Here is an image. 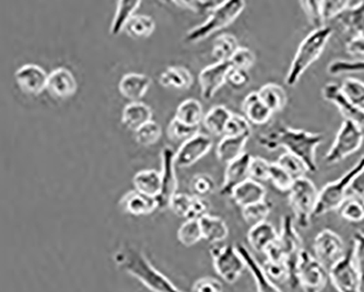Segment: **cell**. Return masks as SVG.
I'll use <instances>...</instances> for the list:
<instances>
[{
	"mask_svg": "<svg viewBox=\"0 0 364 292\" xmlns=\"http://www.w3.org/2000/svg\"><path fill=\"white\" fill-rule=\"evenodd\" d=\"M363 168L364 155L347 173L343 174L338 180L326 184L322 190H319L314 217H321L327 212L338 210L339 207L349 198L351 184Z\"/></svg>",
	"mask_w": 364,
	"mask_h": 292,
	"instance_id": "obj_5",
	"label": "cell"
},
{
	"mask_svg": "<svg viewBox=\"0 0 364 292\" xmlns=\"http://www.w3.org/2000/svg\"><path fill=\"white\" fill-rule=\"evenodd\" d=\"M242 111L245 119L255 125H265L274 114L260 99L257 91L246 95L242 102Z\"/></svg>",
	"mask_w": 364,
	"mask_h": 292,
	"instance_id": "obj_24",
	"label": "cell"
},
{
	"mask_svg": "<svg viewBox=\"0 0 364 292\" xmlns=\"http://www.w3.org/2000/svg\"><path fill=\"white\" fill-rule=\"evenodd\" d=\"M341 91L348 100L353 105L364 111V82L357 78H349L343 80L341 86Z\"/></svg>",
	"mask_w": 364,
	"mask_h": 292,
	"instance_id": "obj_40",
	"label": "cell"
},
{
	"mask_svg": "<svg viewBox=\"0 0 364 292\" xmlns=\"http://www.w3.org/2000/svg\"><path fill=\"white\" fill-rule=\"evenodd\" d=\"M252 156L245 152L241 157L227 164L225 171V180L221 188V195L231 196L237 186L250 180V164Z\"/></svg>",
	"mask_w": 364,
	"mask_h": 292,
	"instance_id": "obj_18",
	"label": "cell"
},
{
	"mask_svg": "<svg viewBox=\"0 0 364 292\" xmlns=\"http://www.w3.org/2000/svg\"><path fill=\"white\" fill-rule=\"evenodd\" d=\"M329 279L338 292H362V278L353 259V247L328 271Z\"/></svg>",
	"mask_w": 364,
	"mask_h": 292,
	"instance_id": "obj_11",
	"label": "cell"
},
{
	"mask_svg": "<svg viewBox=\"0 0 364 292\" xmlns=\"http://www.w3.org/2000/svg\"><path fill=\"white\" fill-rule=\"evenodd\" d=\"M296 276V287L304 292H322L329 278L328 271L306 249L301 253Z\"/></svg>",
	"mask_w": 364,
	"mask_h": 292,
	"instance_id": "obj_10",
	"label": "cell"
},
{
	"mask_svg": "<svg viewBox=\"0 0 364 292\" xmlns=\"http://www.w3.org/2000/svg\"><path fill=\"white\" fill-rule=\"evenodd\" d=\"M213 139L206 134H197L189 138L178 148L176 153V164L178 168H189L203 159L210 151Z\"/></svg>",
	"mask_w": 364,
	"mask_h": 292,
	"instance_id": "obj_14",
	"label": "cell"
},
{
	"mask_svg": "<svg viewBox=\"0 0 364 292\" xmlns=\"http://www.w3.org/2000/svg\"><path fill=\"white\" fill-rule=\"evenodd\" d=\"M209 210H210V205L206 198L193 196L192 205H191V210H189L187 220H199L203 216L208 215Z\"/></svg>",
	"mask_w": 364,
	"mask_h": 292,
	"instance_id": "obj_58",
	"label": "cell"
},
{
	"mask_svg": "<svg viewBox=\"0 0 364 292\" xmlns=\"http://www.w3.org/2000/svg\"><path fill=\"white\" fill-rule=\"evenodd\" d=\"M210 252L213 269L219 277L230 285L237 283L246 269L245 261L237 252V247L231 244L221 247L215 245Z\"/></svg>",
	"mask_w": 364,
	"mask_h": 292,
	"instance_id": "obj_9",
	"label": "cell"
},
{
	"mask_svg": "<svg viewBox=\"0 0 364 292\" xmlns=\"http://www.w3.org/2000/svg\"><path fill=\"white\" fill-rule=\"evenodd\" d=\"M156 30V22L150 16L135 15L128 22L124 32L134 38H149Z\"/></svg>",
	"mask_w": 364,
	"mask_h": 292,
	"instance_id": "obj_37",
	"label": "cell"
},
{
	"mask_svg": "<svg viewBox=\"0 0 364 292\" xmlns=\"http://www.w3.org/2000/svg\"><path fill=\"white\" fill-rule=\"evenodd\" d=\"M301 7L308 17L310 23L315 29H319L326 26L323 20L322 9H321V1H301Z\"/></svg>",
	"mask_w": 364,
	"mask_h": 292,
	"instance_id": "obj_52",
	"label": "cell"
},
{
	"mask_svg": "<svg viewBox=\"0 0 364 292\" xmlns=\"http://www.w3.org/2000/svg\"><path fill=\"white\" fill-rule=\"evenodd\" d=\"M263 267L268 277L274 283H284V281L290 279V274H289L286 263H274V261H265Z\"/></svg>",
	"mask_w": 364,
	"mask_h": 292,
	"instance_id": "obj_54",
	"label": "cell"
},
{
	"mask_svg": "<svg viewBox=\"0 0 364 292\" xmlns=\"http://www.w3.org/2000/svg\"><path fill=\"white\" fill-rule=\"evenodd\" d=\"M279 237L276 228L268 221L251 227L247 233L250 247L258 253H265L266 249L276 242Z\"/></svg>",
	"mask_w": 364,
	"mask_h": 292,
	"instance_id": "obj_26",
	"label": "cell"
},
{
	"mask_svg": "<svg viewBox=\"0 0 364 292\" xmlns=\"http://www.w3.org/2000/svg\"><path fill=\"white\" fill-rule=\"evenodd\" d=\"M349 198H364V168L360 173L355 176L349 190Z\"/></svg>",
	"mask_w": 364,
	"mask_h": 292,
	"instance_id": "obj_61",
	"label": "cell"
},
{
	"mask_svg": "<svg viewBox=\"0 0 364 292\" xmlns=\"http://www.w3.org/2000/svg\"><path fill=\"white\" fill-rule=\"evenodd\" d=\"M272 208V202L264 200V202L242 208V217H243L246 224L252 227L256 226V225L262 224L264 221H267Z\"/></svg>",
	"mask_w": 364,
	"mask_h": 292,
	"instance_id": "obj_38",
	"label": "cell"
},
{
	"mask_svg": "<svg viewBox=\"0 0 364 292\" xmlns=\"http://www.w3.org/2000/svg\"><path fill=\"white\" fill-rule=\"evenodd\" d=\"M176 152L168 146H166L161 152L162 190L160 196L156 198L160 210L168 208L173 196L178 193V180L176 171Z\"/></svg>",
	"mask_w": 364,
	"mask_h": 292,
	"instance_id": "obj_13",
	"label": "cell"
},
{
	"mask_svg": "<svg viewBox=\"0 0 364 292\" xmlns=\"http://www.w3.org/2000/svg\"><path fill=\"white\" fill-rule=\"evenodd\" d=\"M364 141L363 129L351 121H343L331 149L324 157L326 164H336L361 148Z\"/></svg>",
	"mask_w": 364,
	"mask_h": 292,
	"instance_id": "obj_7",
	"label": "cell"
},
{
	"mask_svg": "<svg viewBox=\"0 0 364 292\" xmlns=\"http://www.w3.org/2000/svg\"><path fill=\"white\" fill-rule=\"evenodd\" d=\"M256 56L253 50L247 48L240 46L235 54L232 56L230 64L232 68L244 69L250 70L255 64Z\"/></svg>",
	"mask_w": 364,
	"mask_h": 292,
	"instance_id": "obj_50",
	"label": "cell"
},
{
	"mask_svg": "<svg viewBox=\"0 0 364 292\" xmlns=\"http://www.w3.org/2000/svg\"><path fill=\"white\" fill-rule=\"evenodd\" d=\"M251 123L243 115L233 113L231 119L228 121L225 136H249L251 137Z\"/></svg>",
	"mask_w": 364,
	"mask_h": 292,
	"instance_id": "obj_48",
	"label": "cell"
},
{
	"mask_svg": "<svg viewBox=\"0 0 364 292\" xmlns=\"http://www.w3.org/2000/svg\"><path fill=\"white\" fill-rule=\"evenodd\" d=\"M250 81H251V76H250L249 70L231 68L228 74L227 82L235 88H244L249 85Z\"/></svg>",
	"mask_w": 364,
	"mask_h": 292,
	"instance_id": "obj_59",
	"label": "cell"
},
{
	"mask_svg": "<svg viewBox=\"0 0 364 292\" xmlns=\"http://www.w3.org/2000/svg\"><path fill=\"white\" fill-rule=\"evenodd\" d=\"M235 247H237V252L245 261L246 269H249L250 273L253 276L257 292H282L278 286L268 277L264 267L258 263L257 259L253 256L245 245L239 243Z\"/></svg>",
	"mask_w": 364,
	"mask_h": 292,
	"instance_id": "obj_20",
	"label": "cell"
},
{
	"mask_svg": "<svg viewBox=\"0 0 364 292\" xmlns=\"http://www.w3.org/2000/svg\"><path fill=\"white\" fill-rule=\"evenodd\" d=\"M119 207L125 214L133 216H146L158 210L159 202L156 198H150L137 190H129L119 200Z\"/></svg>",
	"mask_w": 364,
	"mask_h": 292,
	"instance_id": "obj_21",
	"label": "cell"
},
{
	"mask_svg": "<svg viewBox=\"0 0 364 292\" xmlns=\"http://www.w3.org/2000/svg\"><path fill=\"white\" fill-rule=\"evenodd\" d=\"M249 139V136H223L217 146L218 159L228 164L241 157Z\"/></svg>",
	"mask_w": 364,
	"mask_h": 292,
	"instance_id": "obj_28",
	"label": "cell"
},
{
	"mask_svg": "<svg viewBox=\"0 0 364 292\" xmlns=\"http://www.w3.org/2000/svg\"><path fill=\"white\" fill-rule=\"evenodd\" d=\"M270 166L272 162L262 157H252L250 164V178L251 180L263 183L269 180Z\"/></svg>",
	"mask_w": 364,
	"mask_h": 292,
	"instance_id": "obj_49",
	"label": "cell"
},
{
	"mask_svg": "<svg viewBox=\"0 0 364 292\" xmlns=\"http://www.w3.org/2000/svg\"><path fill=\"white\" fill-rule=\"evenodd\" d=\"M78 85L74 74L65 68L58 67L48 74V88L50 95L56 99H68L76 93Z\"/></svg>",
	"mask_w": 364,
	"mask_h": 292,
	"instance_id": "obj_19",
	"label": "cell"
},
{
	"mask_svg": "<svg viewBox=\"0 0 364 292\" xmlns=\"http://www.w3.org/2000/svg\"><path fill=\"white\" fill-rule=\"evenodd\" d=\"M193 195L184 194V193H176L168 204V208L172 210L176 216L187 219L191 205H192Z\"/></svg>",
	"mask_w": 364,
	"mask_h": 292,
	"instance_id": "obj_51",
	"label": "cell"
},
{
	"mask_svg": "<svg viewBox=\"0 0 364 292\" xmlns=\"http://www.w3.org/2000/svg\"><path fill=\"white\" fill-rule=\"evenodd\" d=\"M351 3L349 1H341V0H331V1H321L323 20L325 24L327 21L336 19L341 12L345 11Z\"/></svg>",
	"mask_w": 364,
	"mask_h": 292,
	"instance_id": "obj_53",
	"label": "cell"
},
{
	"mask_svg": "<svg viewBox=\"0 0 364 292\" xmlns=\"http://www.w3.org/2000/svg\"><path fill=\"white\" fill-rule=\"evenodd\" d=\"M245 6L246 3L243 0L223 1L211 12L206 21L187 32L185 42L189 44L199 43L205 38H209L211 34L225 29L237 19L245 9Z\"/></svg>",
	"mask_w": 364,
	"mask_h": 292,
	"instance_id": "obj_4",
	"label": "cell"
},
{
	"mask_svg": "<svg viewBox=\"0 0 364 292\" xmlns=\"http://www.w3.org/2000/svg\"><path fill=\"white\" fill-rule=\"evenodd\" d=\"M174 117L189 126H199L205 117L203 105L196 99H187L178 105Z\"/></svg>",
	"mask_w": 364,
	"mask_h": 292,
	"instance_id": "obj_36",
	"label": "cell"
},
{
	"mask_svg": "<svg viewBox=\"0 0 364 292\" xmlns=\"http://www.w3.org/2000/svg\"><path fill=\"white\" fill-rule=\"evenodd\" d=\"M203 240L208 241L211 244L223 242L229 235V228L220 217L206 215L199 219Z\"/></svg>",
	"mask_w": 364,
	"mask_h": 292,
	"instance_id": "obj_30",
	"label": "cell"
},
{
	"mask_svg": "<svg viewBox=\"0 0 364 292\" xmlns=\"http://www.w3.org/2000/svg\"><path fill=\"white\" fill-rule=\"evenodd\" d=\"M266 196L267 190L265 186L251 178L237 186L231 195L232 200L241 208L264 202L266 200Z\"/></svg>",
	"mask_w": 364,
	"mask_h": 292,
	"instance_id": "obj_23",
	"label": "cell"
},
{
	"mask_svg": "<svg viewBox=\"0 0 364 292\" xmlns=\"http://www.w3.org/2000/svg\"><path fill=\"white\" fill-rule=\"evenodd\" d=\"M159 82L166 88L187 90L194 82L193 75L183 66H170L160 75Z\"/></svg>",
	"mask_w": 364,
	"mask_h": 292,
	"instance_id": "obj_31",
	"label": "cell"
},
{
	"mask_svg": "<svg viewBox=\"0 0 364 292\" xmlns=\"http://www.w3.org/2000/svg\"><path fill=\"white\" fill-rule=\"evenodd\" d=\"M197 134H199V126H189L176 119V117L168 124V136L171 141L184 143Z\"/></svg>",
	"mask_w": 364,
	"mask_h": 292,
	"instance_id": "obj_45",
	"label": "cell"
},
{
	"mask_svg": "<svg viewBox=\"0 0 364 292\" xmlns=\"http://www.w3.org/2000/svg\"><path fill=\"white\" fill-rule=\"evenodd\" d=\"M257 92L260 99L272 113L282 112L286 107L288 97H287L286 90L279 85L267 83L264 85Z\"/></svg>",
	"mask_w": 364,
	"mask_h": 292,
	"instance_id": "obj_34",
	"label": "cell"
},
{
	"mask_svg": "<svg viewBox=\"0 0 364 292\" xmlns=\"http://www.w3.org/2000/svg\"><path fill=\"white\" fill-rule=\"evenodd\" d=\"M192 292H223V285L217 278L206 276L195 281Z\"/></svg>",
	"mask_w": 364,
	"mask_h": 292,
	"instance_id": "obj_56",
	"label": "cell"
},
{
	"mask_svg": "<svg viewBox=\"0 0 364 292\" xmlns=\"http://www.w3.org/2000/svg\"><path fill=\"white\" fill-rule=\"evenodd\" d=\"M116 266L133 276L151 292H184L152 265L142 251L125 244L114 254Z\"/></svg>",
	"mask_w": 364,
	"mask_h": 292,
	"instance_id": "obj_2",
	"label": "cell"
},
{
	"mask_svg": "<svg viewBox=\"0 0 364 292\" xmlns=\"http://www.w3.org/2000/svg\"><path fill=\"white\" fill-rule=\"evenodd\" d=\"M339 216L343 220L359 224L364 220V204L357 198H348L339 207Z\"/></svg>",
	"mask_w": 364,
	"mask_h": 292,
	"instance_id": "obj_41",
	"label": "cell"
},
{
	"mask_svg": "<svg viewBox=\"0 0 364 292\" xmlns=\"http://www.w3.org/2000/svg\"><path fill=\"white\" fill-rule=\"evenodd\" d=\"M151 78L147 75L129 72L124 75L119 83V90L125 99L139 102L151 86Z\"/></svg>",
	"mask_w": 364,
	"mask_h": 292,
	"instance_id": "obj_22",
	"label": "cell"
},
{
	"mask_svg": "<svg viewBox=\"0 0 364 292\" xmlns=\"http://www.w3.org/2000/svg\"><path fill=\"white\" fill-rule=\"evenodd\" d=\"M353 259L364 283V233L357 231L353 234Z\"/></svg>",
	"mask_w": 364,
	"mask_h": 292,
	"instance_id": "obj_55",
	"label": "cell"
},
{
	"mask_svg": "<svg viewBox=\"0 0 364 292\" xmlns=\"http://www.w3.org/2000/svg\"><path fill=\"white\" fill-rule=\"evenodd\" d=\"M189 190L193 196L206 198L215 190V182L209 174H196L191 180Z\"/></svg>",
	"mask_w": 364,
	"mask_h": 292,
	"instance_id": "obj_44",
	"label": "cell"
},
{
	"mask_svg": "<svg viewBox=\"0 0 364 292\" xmlns=\"http://www.w3.org/2000/svg\"><path fill=\"white\" fill-rule=\"evenodd\" d=\"M232 115L233 113L225 105H215L203 117V127L213 135L225 136V127Z\"/></svg>",
	"mask_w": 364,
	"mask_h": 292,
	"instance_id": "obj_33",
	"label": "cell"
},
{
	"mask_svg": "<svg viewBox=\"0 0 364 292\" xmlns=\"http://www.w3.org/2000/svg\"><path fill=\"white\" fill-rule=\"evenodd\" d=\"M162 129L156 121H148L135 131V139L139 145L152 146L161 138Z\"/></svg>",
	"mask_w": 364,
	"mask_h": 292,
	"instance_id": "obj_43",
	"label": "cell"
},
{
	"mask_svg": "<svg viewBox=\"0 0 364 292\" xmlns=\"http://www.w3.org/2000/svg\"><path fill=\"white\" fill-rule=\"evenodd\" d=\"M343 31L353 36H364V1L350 4L336 18Z\"/></svg>",
	"mask_w": 364,
	"mask_h": 292,
	"instance_id": "obj_25",
	"label": "cell"
},
{
	"mask_svg": "<svg viewBox=\"0 0 364 292\" xmlns=\"http://www.w3.org/2000/svg\"><path fill=\"white\" fill-rule=\"evenodd\" d=\"M133 183L137 192L150 198H158L162 190L161 172L141 170L134 176Z\"/></svg>",
	"mask_w": 364,
	"mask_h": 292,
	"instance_id": "obj_29",
	"label": "cell"
},
{
	"mask_svg": "<svg viewBox=\"0 0 364 292\" xmlns=\"http://www.w3.org/2000/svg\"><path fill=\"white\" fill-rule=\"evenodd\" d=\"M150 121H152V109L146 103L130 102L124 107L122 123L134 133Z\"/></svg>",
	"mask_w": 364,
	"mask_h": 292,
	"instance_id": "obj_27",
	"label": "cell"
},
{
	"mask_svg": "<svg viewBox=\"0 0 364 292\" xmlns=\"http://www.w3.org/2000/svg\"><path fill=\"white\" fill-rule=\"evenodd\" d=\"M230 63H215L199 72L198 81L201 97L209 101L215 97L219 89L227 82L228 74L231 70Z\"/></svg>",
	"mask_w": 364,
	"mask_h": 292,
	"instance_id": "obj_15",
	"label": "cell"
},
{
	"mask_svg": "<svg viewBox=\"0 0 364 292\" xmlns=\"http://www.w3.org/2000/svg\"><path fill=\"white\" fill-rule=\"evenodd\" d=\"M327 72L331 76L351 74V72H364V60H333L327 67Z\"/></svg>",
	"mask_w": 364,
	"mask_h": 292,
	"instance_id": "obj_47",
	"label": "cell"
},
{
	"mask_svg": "<svg viewBox=\"0 0 364 292\" xmlns=\"http://www.w3.org/2000/svg\"><path fill=\"white\" fill-rule=\"evenodd\" d=\"M221 3L223 1H176L174 4L178 7L192 10L196 13H207L209 16Z\"/></svg>",
	"mask_w": 364,
	"mask_h": 292,
	"instance_id": "obj_57",
	"label": "cell"
},
{
	"mask_svg": "<svg viewBox=\"0 0 364 292\" xmlns=\"http://www.w3.org/2000/svg\"><path fill=\"white\" fill-rule=\"evenodd\" d=\"M239 48V42L235 36L223 33L218 36L213 40L211 53L215 63H230L232 56L235 54Z\"/></svg>",
	"mask_w": 364,
	"mask_h": 292,
	"instance_id": "obj_35",
	"label": "cell"
},
{
	"mask_svg": "<svg viewBox=\"0 0 364 292\" xmlns=\"http://www.w3.org/2000/svg\"><path fill=\"white\" fill-rule=\"evenodd\" d=\"M278 242L282 247L284 252L286 265L290 274V279L292 287H296V269H298L299 261H300L301 253L303 249L302 239L298 231L294 228V220L292 217H282V230H280Z\"/></svg>",
	"mask_w": 364,
	"mask_h": 292,
	"instance_id": "obj_8",
	"label": "cell"
},
{
	"mask_svg": "<svg viewBox=\"0 0 364 292\" xmlns=\"http://www.w3.org/2000/svg\"><path fill=\"white\" fill-rule=\"evenodd\" d=\"M318 194L315 184L306 176L294 180L289 192V204L294 212V220L300 228L306 229L310 226Z\"/></svg>",
	"mask_w": 364,
	"mask_h": 292,
	"instance_id": "obj_6",
	"label": "cell"
},
{
	"mask_svg": "<svg viewBox=\"0 0 364 292\" xmlns=\"http://www.w3.org/2000/svg\"><path fill=\"white\" fill-rule=\"evenodd\" d=\"M277 163L279 164L289 175L292 176L294 180L304 178L305 174L309 173L308 166L303 162V160L292 155L290 152L282 153Z\"/></svg>",
	"mask_w": 364,
	"mask_h": 292,
	"instance_id": "obj_39",
	"label": "cell"
},
{
	"mask_svg": "<svg viewBox=\"0 0 364 292\" xmlns=\"http://www.w3.org/2000/svg\"><path fill=\"white\" fill-rule=\"evenodd\" d=\"M324 141L322 134L311 133L303 129H292L284 124H278L269 131L257 137V144L268 151H274L278 148H284L303 160L310 173L318 170L316 162V149Z\"/></svg>",
	"mask_w": 364,
	"mask_h": 292,
	"instance_id": "obj_1",
	"label": "cell"
},
{
	"mask_svg": "<svg viewBox=\"0 0 364 292\" xmlns=\"http://www.w3.org/2000/svg\"><path fill=\"white\" fill-rule=\"evenodd\" d=\"M315 257L329 271L331 267L341 261L346 255L345 243L341 235L331 229H324L315 237L313 243Z\"/></svg>",
	"mask_w": 364,
	"mask_h": 292,
	"instance_id": "obj_12",
	"label": "cell"
},
{
	"mask_svg": "<svg viewBox=\"0 0 364 292\" xmlns=\"http://www.w3.org/2000/svg\"><path fill=\"white\" fill-rule=\"evenodd\" d=\"M141 5L139 0H122L116 5L115 15L109 28L112 36H119Z\"/></svg>",
	"mask_w": 364,
	"mask_h": 292,
	"instance_id": "obj_32",
	"label": "cell"
},
{
	"mask_svg": "<svg viewBox=\"0 0 364 292\" xmlns=\"http://www.w3.org/2000/svg\"><path fill=\"white\" fill-rule=\"evenodd\" d=\"M346 50L355 60H364V36H351L346 43Z\"/></svg>",
	"mask_w": 364,
	"mask_h": 292,
	"instance_id": "obj_60",
	"label": "cell"
},
{
	"mask_svg": "<svg viewBox=\"0 0 364 292\" xmlns=\"http://www.w3.org/2000/svg\"><path fill=\"white\" fill-rule=\"evenodd\" d=\"M14 79L20 90L38 95L48 88V72L36 64H26L17 69Z\"/></svg>",
	"mask_w": 364,
	"mask_h": 292,
	"instance_id": "obj_17",
	"label": "cell"
},
{
	"mask_svg": "<svg viewBox=\"0 0 364 292\" xmlns=\"http://www.w3.org/2000/svg\"><path fill=\"white\" fill-rule=\"evenodd\" d=\"M323 97L328 102L333 103L346 121L358 124L364 131V111L353 105L348 100L341 91V86L335 82H328L323 87Z\"/></svg>",
	"mask_w": 364,
	"mask_h": 292,
	"instance_id": "obj_16",
	"label": "cell"
},
{
	"mask_svg": "<svg viewBox=\"0 0 364 292\" xmlns=\"http://www.w3.org/2000/svg\"><path fill=\"white\" fill-rule=\"evenodd\" d=\"M178 239L184 247H191L203 240L199 220H186L178 231Z\"/></svg>",
	"mask_w": 364,
	"mask_h": 292,
	"instance_id": "obj_42",
	"label": "cell"
},
{
	"mask_svg": "<svg viewBox=\"0 0 364 292\" xmlns=\"http://www.w3.org/2000/svg\"><path fill=\"white\" fill-rule=\"evenodd\" d=\"M362 200H362V202H363V204H364V198H362Z\"/></svg>",
	"mask_w": 364,
	"mask_h": 292,
	"instance_id": "obj_62",
	"label": "cell"
},
{
	"mask_svg": "<svg viewBox=\"0 0 364 292\" xmlns=\"http://www.w3.org/2000/svg\"><path fill=\"white\" fill-rule=\"evenodd\" d=\"M333 36L331 26H325L314 29L305 36L294 55L286 76V85L294 87L298 85L304 72L321 58L328 40Z\"/></svg>",
	"mask_w": 364,
	"mask_h": 292,
	"instance_id": "obj_3",
	"label": "cell"
},
{
	"mask_svg": "<svg viewBox=\"0 0 364 292\" xmlns=\"http://www.w3.org/2000/svg\"><path fill=\"white\" fill-rule=\"evenodd\" d=\"M269 180L274 188L282 193L290 192L294 183V178L289 175L277 162L270 166Z\"/></svg>",
	"mask_w": 364,
	"mask_h": 292,
	"instance_id": "obj_46",
	"label": "cell"
}]
</instances>
